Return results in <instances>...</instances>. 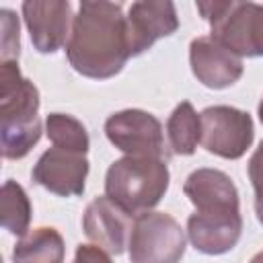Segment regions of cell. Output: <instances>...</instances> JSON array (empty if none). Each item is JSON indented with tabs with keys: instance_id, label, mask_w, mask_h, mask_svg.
I'll use <instances>...</instances> for the list:
<instances>
[{
	"instance_id": "cell-1",
	"label": "cell",
	"mask_w": 263,
	"mask_h": 263,
	"mask_svg": "<svg viewBox=\"0 0 263 263\" xmlns=\"http://www.w3.org/2000/svg\"><path fill=\"white\" fill-rule=\"evenodd\" d=\"M183 191L195 212L187 218V240L203 255H224L232 251L242 234L238 189L234 181L218 168H197Z\"/></svg>"
},
{
	"instance_id": "cell-2",
	"label": "cell",
	"mask_w": 263,
	"mask_h": 263,
	"mask_svg": "<svg viewBox=\"0 0 263 263\" xmlns=\"http://www.w3.org/2000/svg\"><path fill=\"white\" fill-rule=\"evenodd\" d=\"M70 66L95 80H105L121 72L129 53L127 23L121 4L84 0L72 21L66 43Z\"/></svg>"
},
{
	"instance_id": "cell-3",
	"label": "cell",
	"mask_w": 263,
	"mask_h": 263,
	"mask_svg": "<svg viewBox=\"0 0 263 263\" xmlns=\"http://www.w3.org/2000/svg\"><path fill=\"white\" fill-rule=\"evenodd\" d=\"M43 132L39 90L18 70V62L0 64V148L4 158H25Z\"/></svg>"
},
{
	"instance_id": "cell-4",
	"label": "cell",
	"mask_w": 263,
	"mask_h": 263,
	"mask_svg": "<svg viewBox=\"0 0 263 263\" xmlns=\"http://www.w3.org/2000/svg\"><path fill=\"white\" fill-rule=\"evenodd\" d=\"M166 160L150 156H121L105 175V195L129 216L152 212L168 189Z\"/></svg>"
},
{
	"instance_id": "cell-5",
	"label": "cell",
	"mask_w": 263,
	"mask_h": 263,
	"mask_svg": "<svg viewBox=\"0 0 263 263\" xmlns=\"http://www.w3.org/2000/svg\"><path fill=\"white\" fill-rule=\"evenodd\" d=\"M195 8L210 23V37L240 58L263 55V4L238 0L197 2Z\"/></svg>"
},
{
	"instance_id": "cell-6",
	"label": "cell",
	"mask_w": 263,
	"mask_h": 263,
	"mask_svg": "<svg viewBox=\"0 0 263 263\" xmlns=\"http://www.w3.org/2000/svg\"><path fill=\"white\" fill-rule=\"evenodd\" d=\"M187 232L164 212H146L134 218L129 234L132 263H179L185 255Z\"/></svg>"
},
{
	"instance_id": "cell-7",
	"label": "cell",
	"mask_w": 263,
	"mask_h": 263,
	"mask_svg": "<svg viewBox=\"0 0 263 263\" xmlns=\"http://www.w3.org/2000/svg\"><path fill=\"white\" fill-rule=\"evenodd\" d=\"M201 140L199 144L210 152L226 160L240 158L253 144L255 127L247 111L230 105L205 107L199 113Z\"/></svg>"
},
{
	"instance_id": "cell-8",
	"label": "cell",
	"mask_w": 263,
	"mask_h": 263,
	"mask_svg": "<svg viewBox=\"0 0 263 263\" xmlns=\"http://www.w3.org/2000/svg\"><path fill=\"white\" fill-rule=\"evenodd\" d=\"M107 140L125 156H150L166 160L162 123L144 109H123L105 121Z\"/></svg>"
},
{
	"instance_id": "cell-9",
	"label": "cell",
	"mask_w": 263,
	"mask_h": 263,
	"mask_svg": "<svg viewBox=\"0 0 263 263\" xmlns=\"http://www.w3.org/2000/svg\"><path fill=\"white\" fill-rule=\"evenodd\" d=\"M23 18L39 53H55L70 39L74 14L68 0H27L23 2Z\"/></svg>"
},
{
	"instance_id": "cell-10",
	"label": "cell",
	"mask_w": 263,
	"mask_h": 263,
	"mask_svg": "<svg viewBox=\"0 0 263 263\" xmlns=\"http://www.w3.org/2000/svg\"><path fill=\"white\" fill-rule=\"evenodd\" d=\"M33 181L60 197H76L84 193L88 177L86 154L49 148L45 150L31 171Z\"/></svg>"
},
{
	"instance_id": "cell-11",
	"label": "cell",
	"mask_w": 263,
	"mask_h": 263,
	"mask_svg": "<svg viewBox=\"0 0 263 263\" xmlns=\"http://www.w3.org/2000/svg\"><path fill=\"white\" fill-rule=\"evenodd\" d=\"M189 64L197 82L214 90H222L238 82L245 70L242 58L210 35H201L191 41Z\"/></svg>"
},
{
	"instance_id": "cell-12",
	"label": "cell",
	"mask_w": 263,
	"mask_h": 263,
	"mask_svg": "<svg viewBox=\"0 0 263 263\" xmlns=\"http://www.w3.org/2000/svg\"><path fill=\"white\" fill-rule=\"evenodd\" d=\"M125 23L132 55L150 49L158 39L168 37L179 29L175 4L168 0H140L129 4Z\"/></svg>"
},
{
	"instance_id": "cell-13",
	"label": "cell",
	"mask_w": 263,
	"mask_h": 263,
	"mask_svg": "<svg viewBox=\"0 0 263 263\" xmlns=\"http://www.w3.org/2000/svg\"><path fill=\"white\" fill-rule=\"evenodd\" d=\"M134 226V216L121 210L107 195L95 197L82 216V230L88 240L107 251L109 255H119L129 245V234Z\"/></svg>"
},
{
	"instance_id": "cell-14",
	"label": "cell",
	"mask_w": 263,
	"mask_h": 263,
	"mask_svg": "<svg viewBox=\"0 0 263 263\" xmlns=\"http://www.w3.org/2000/svg\"><path fill=\"white\" fill-rule=\"evenodd\" d=\"M64 238L51 226H39L21 236L12 249V263H62Z\"/></svg>"
},
{
	"instance_id": "cell-15",
	"label": "cell",
	"mask_w": 263,
	"mask_h": 263,
	"mask_svg": "<svg viewBox=\"0 0 263 263\" xmlns=\"http://www.w3.org/2000/svg\"><path fill=\"white\" fill-rule=\"evenodd\" d=\"M166 138L168 148L179 156H189L195 152L201 140V123L199 113L193 109L189 101H181L166 121Z\"/></svg>"
},
{
	"instance_id": "cell-16",
	"label": "cell",
	"mask_w": 263,
	"mask_h": 263,
	"mask_svg": "<svg viewBox=\"0 0 263 263\" xmlns=\"http://www.w3.org/2000/svg\"><path fill=\"white\" fill-rule=\"evenodd\" d=\"M0 218L4 230L16 234L18 238L25 236L31 228V201L27 191L12 179L4 181L0 189Z\"/></svg>"
},
{
	"instance_id": "cell-17",
	"label": "cell",
	"mask_w": 263,
	"mask_h": 263,
	"mask_svg": "<svg viewBox=\"0 0 263 263\" xmlns=\"http://www.w3.org/2000/svg\"><path fill=\"white\" fill-rule=\"evenodd\" d=\"M45 134L55 148L86 154L90 148V138L82 121L68 113H49L45 119Z\"/></svg>"
},
{
	"instance_id": "cell-18",
	"label": "cell",
	"mask_w": 263,
	"mask_h": 263,
	"mask_svg": "<svg viewBox=\"0 0 263 263\" xmlns=\"http://www.w3.org/2000/svg\"><path fill=\"white\" fill-rule=\"evenodd\" d=\"M0 29H2V62H18V49H21V39H18V16L2 8L0 10Z\"/></svg>"
},
{
	"instance_id": "cell-19",
	"label": "cell",
	"mask_w": 263,
	"mask_h": 263,
	"mask_svg": "<svg viewBox=\"0 0 263 263\" xmlns=\"http://www.w3.org/2000/svg\"><path fill=\"white\" fill-rule=\"evenodd\" d=\"M247 171H249V179L255 191V214H257V220L263 224V140L253 152Z\"/></svg>"
},
{
	"instance_id": "cell-20",
	"label": "cell",
	"mask_w": 263,
	"mask_h": 263,
	"mask_svg": "<svg viewBox=\"0 0 263 263\" xmlns=\"http://www.w3.org/2000/svg\"><path fill=\"white\" fill-rule=\"evenodd\" d=\"M74 263H113L109 253L97 245H78Z\"/></svg>"
},
{
	"instance_id": "cell-21",
	"label": "cell",
	"mask_w": 263,
	"mask_h": 263,
	"mask_svg": "<svg viewBox=\"0 0 263 263\" xmlns=\"http://www.w3.org/2000/svg\"><path fill=\"white\" fill-rule=\"evenodd\" d=\"M249 263H263V251H259L257 255H253V259Z\"/></svg>"
},
{
	"instance_id": "cell-22",
	"label": "cell",
	"mask_w": 263,
	"mask_h": 263,
	"mask_svg": "<svg viewBox=\"0 0 263 263\" xmlns=\"http://www.w3.org/2000/svg\"><path fill=\"white\" fill-rule=\"evenodd\" d=\"M257 115H259V119H261V123H263V99H261V103H259V107H257Z\"/></svg>"
}]
</instances>
